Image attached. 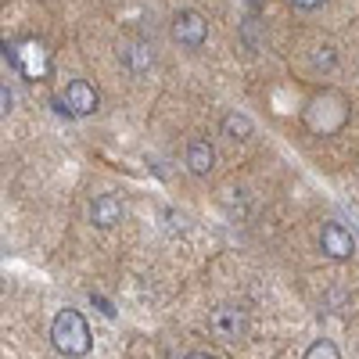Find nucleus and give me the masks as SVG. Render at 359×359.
I'll return each instance as SVG.
<instances>
[{
    "mask_svg": "<svg viewBox=\"0 0 359 359\" xmlns=\"http://www.w3.org/2000/svg\"><path fill=\"white\" fill-rule=\"evenodd\" d=\"M50 341H54V348L62 352V355H72V359L86 355L90 345H94L86 320H83L76 309H62V313L54 316V323H50Z\"/></svg>",
    "mask_w": 359,
    "mask_h": 359,
    "instance_id": "nucleus-1",
    "label": "nucleus"
},
{
    "mask_svg": "<svg viewBox=\"0 0 359 359\" xmlns=\"http://www.w3.org/2000/svg\"><path fill=\"white\" fill-rule=\"evenodd\" d=\"M191 359H216V355H208V352H194Z\"/></svg>",
    "mask_w": 359,
    "mask_h": 359,
    "instance_id": "nucleus-16",
    "label": "nucleus"
},
{
    "mask_svg": "<svg viewBox=\"0 0 359 359\" xmlns=\"http://www.w3.org/2000/svg\"><path fill=\"white\" fill-rule=\"evenodd\" d=\"M94 302H97V309H101V313H104V316H115V309H111V306H108V302H104V298H94Z\"/></svg>",
    "mask_w": 359,
    "mask_h": 359,
    "instance_id": "nucleus-15",
    "label": "nucleus"
},
{
    "mask_svg": "<svg viewBox=\"0 0 359 359\" xmlns=\"http://www.w3.org/2000/svg\"><path fill=\"white\" fill-rule=\"evenodd\" d=\"M216 165V151H212V144L208 140H191L187 144V169L194 176H208Z\"/></svg>",
    "mask_w": 359,
    "mask_h": 359,
    "instance_id": "nucleus-7",
    "label": "nucleus"
},
{
    "mask_svg": "<svg viewBox=\"0 0 359 359\" xmlns=\"http://www.w3.org/2000/svg\"><path fill=\"white\" fill-rule=\"evenodd\" d=\"M313 65H316V69H331V65H334V50H331V47H320V54L313 57Z\"/></svg>",
    "mask_w": 359,
    "mask_h": 359,
    "instance_id": "nucleus-12",
    "label": "nucleus"
},
{
    "mask_svg": "<svg viewBox=\"0 0 359 359\" xmlns=\"http://www.w3.org/2000/svg\"><path fill=\"white\" fill-rule=\"evenodd\" d=\"M11 62H15L29 79H43V76L50 72V57H47V50H43L40 43H25L22 50H11Z\"/></svg>",
    "mask_w": 359,
    "mask_h": 359,
    "instance_id": "nucleus-5",
    "label": "nucleus"
},
{
    "mask_svg": "<svg viewBox=\"0 0 359 359\" xmlns=\"http://www.w3.org/2000/svg\"><path fill=\"white\" fill-rule=\"evenodd\" d=\"M172 40L184 43L187 50L205 47V40H208V22H205L198 11H180V15L172 18Z\"/></svg>",
    "mask_w": 359,
    "mask_h": 359,
    "instance_id": "nucleus-2",
    "label": "nucleus"
},
{
    "mask_svg": "<svg viewBox=\"0 0 359 359\" xmlns=\"http://www.w3.org/2000/svg\"><path fill=\"white\" fill-rule=\"evenodd\" d=\"M90 219H94L97 226H115V223H123V201H118L115 194L94 198V205H90Z\"/></svg>",
    "mask_w": 359,
    "mask_h": 359,
    "instance_id": "nucleus-6",
    "label": "nucleus"
},
{
    "mask_svg": "<svg viewBox=\"0 0 359 359\" xmlns=\"http://www.w3.org/2000/svg\"><path fill=\"white\" fill-rule=\"evenodd\" d=\"M0 104H4V115L11 111V104H15V94H11V90L4 86V90H0Z\"/></svg>",
    "mask_w": 359,
    "mask_h": 359,
    "instance_id": "nucleus-13",
    "label": "nucleus"
},
{
    "mask_svg": "<svg viewBox=\"0 0 359 359\" xmlns=\"http://www.w3.org/2000/svg\"><path fill=\"white\" fill-rule=\"evenodd\" d=\"M252 118L248 115H241V111H230L226 118H223V133L230 137V140H248L252 137Z\"/></svg>",
    "mask_w": 359,
    "mask_h": 359,
    "instance_id": "nucleus-10",
    "label": "nucleus"
},
{
    "mask_svg": "<svg viewBox=\"0 0 359 359\" xmlns=\"http://www.w3.org/2000/svg\"><path fill=\"white\" fill-rule=\"evenodd\" d=\"M212 327H216L223 338H237V334H245L248 320H245V313H237V309H216Z\"/></svg>",
    "mask_w": 359,
    "mask_h": 359,
    "instance_id": "nucleus-9",
    "label": "nucleus"
},
{
    "mask_svg": "<svg viewBox=\"0 0 359 359\" xmlns=\"http://www.w3.org/2000/svg\"><path fill=\"white\" fill-rule=\"evenodd\" d=\"M306 359H341V352H338V345H334V341L320 338V341H313V345H309Z\"/></svg>",
    "mask_w": 359,
    "mask_h": 359,
    "instance_id": "nucleus-11",
    "label": "nucleus"
},
{
    "mask_svg": "<svg viewBox=\"0 0 359 359\" xmlns=\"http://www.w3.org/2000/svg\"><path fill=\"white\" fill-rule=\"evenodd\" d=\"M123 62H126V69L133 76H144L147 69H151L155 54H151V47H147V43H126L123 47Z\"/></svg>",
    "mask_w": 359,
    "mask_h": 359,
    "instance_id": "nucleus-8",
    "label": "nucleus"
},
{
    "mask_svg": "<svg viewBox=\"0 0 359 359\" xmlns=\"http://www.w3.org/2000/svg\"><path fill=\"white\" fill-rule=\"evenodd\" d=\"M320 248H323V255H331V259H348L355 252V241H352V233L341 223H323Z\"/></svg>",
    "mask_w": 359,
    "mask_h": 359,
    "instance_id": "nucleus-4",
    "label": "nucleus"
},
{
    "mask_svg": "<svg viewBox=\"0 0 359 359\" xmlns=\"http://www.w3.org/2000/svg\"><path fill=\"white\" fill-rule=\"evenodd\" d=\"M69 115H94L97 111V90L90 86L86 79H72L65 86V97H62Z\"/></svg>",
    "mask_w": 359,
    "mask_h": 359,
    "instance_id": "nucleus-3",
    "label": "nucleus"
},
{
    "mask_svg": "<svg viewBox=\"0 0 359 359\" xmlns=\"http://www.w3.org/2000/svg\"><path fill=\"white\" fill-rule=\"evenodd\" d=\"M323 0H294V8H306V11H313V8H320Z\"/></svg>",
    "mask_w": 359,
    "mask_h": 359,
    "instance_id": "nucleus-14",
    "label": "nucleus"
}]
</instances>
